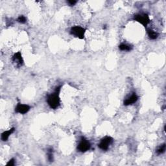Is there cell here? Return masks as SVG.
<instances>
[{"instance_id": "9", "label": "cell", "mask_w": 166, "mask_h": 166, "mask_svg": "<svg viewBox=\"0 0 166 166\" xmlns=\"http://www.w3.org/2000/svg\"><path fill=\"white\" fill-rule=\"evenodd\" d=\"M15 129L14 128H12L11 129L8 130V131H6L5 132H3L1 134V139L3 142H6L8 140L9 138L10 137L13 132H14Z\"/></svg>"}, {"instance_id": "2", "label": "cell", "mask_w": 166, "mask_h": 166, "mask_svg": "<svg viewBox=\"0 0 166 166\" xmlns=\"http://www.w3.org/2000/svg\"><path fill=\"white\" fill-rule=\"evenodd\" d=\"M86 32V29L80 27V26H73L71 28L70 33L75 37L79 39H83L84 38V34Z\"/></svg>"}, {"instance_id": "1", "label": "cell", "mask_w": 166, "mask_h": 166, "mask_svg": "<svg viewBox=\"0 0 166 166\" xmlns=\"http://www.w3.org/2000/svg\"><path fill=\"white\" fill-rule=\"evenodd\" d=\"M61 90V86H57L53 93L50 94L47 96V102L51 109H56L60 105V99L59 93Z\"/></svg>"}, {"instance_id": "12", "label": "cell", "mask_w": 166, "mask_h": 166, "mask_svg": "<svg viewBox=\"0 0 166 166\" xmlns=\"http://www.w3.org/2000/svg\"><path fill=\"white\" fill-rule=\"evenodd\" d=\"M47 158L50 162H53V149L50 148L47 151Z\"/></svg>"}, {"instance_id": "16", "label": "cell", "mask_w": 166, "mask_h": 166, "mask_svg": "<svg viewBox=\"0 0 166 166\" xmlns=\"http://www.w3.org/2000/svg\"><path fill=\"white\" fill-rule=\"evenodd\" d=\"M67 2L70 6H73L77 3L76 1H72V0H70V1H68Z\"/></svg>"}, {"instance_id": "5", "label": "cell", "mask_w": 166, "mask_h": 166, "mask_svg": "<svg viewBox=\"0 0 166 166\" xmlns=\"http://www.w3.org/2000/svg\"><path fill=\"white\" fill-rule=\"evenodd\" d=\"M134 20L138 22L139 24H141L142 25H144V27H147V25L150 22V18L149 16L145 13L143 14H136L134 17Z\"/></svg>"}, {"instance_id": "10", "label": "cell", "mask_w": 166, "mask_h": 166, "mask_svg": "<svg viewBox=\"0 0 166 166\" xmlns=\"http://www.w3.org/2000/svg\"><path fill=\"white\" fill-rule=\"evenodd\" d=\"M147 34L151 40H155L158 37V33L152 29H147Z\"/></svg>"}, {"instance_id": "14", "label": "cell", "mask_w": 166, "mask_h": 166, "mask_svg": "<svg viewBox=\"0 0 166 166\" xmlns=\"http://www.w3.org/2000/svg\"><path fill=\"white\" fill-rule=\"evenodd\" d=\"M17 21L20 23V24H25L27 22V18H26L24 16H19L17 19Z\"/></svg>"}, {"instance_id": "15", "label": "cell", "mask_w": 166, "mask_h": 166, "mask_svg": "<svg viewBox=\"0 0 166 166\" xmlns=\"http://www.w3.org/2000/svg\"><path fill=\"white\" fill-rule=\"evenodd\" d=\"M6 165V166H14L15 165V160L13 158L11 159V160H10L8 163Z\"/></svg>"}, {"instance_id": "8", "label": "cell", "mask_w": 166, "mask_h": 166, "mask_svg": "<svg viewBox=\"0 0 166 166\" xmlns=\"http://www.w3.org/2000/svg\"><path fill=\"white\" fill-rule=\"evenodd\" d=\"M138 100V96L136 95V93H133L131 96L129 97L128 98H126L124 101V103H123V104H124L125 106H129V105H132V104L135 103Z\"/></svg>"}, {"instance_id": "13", "label": "cell", "mask_w": 166, "mask_h": 166, "mask_svg": "<svg viewBox=\"0 0 166 166\" xmlns=\"http://www.w3.org/2000/svg\"><path fill=\"white\" fill-rule=\"evenodd\" d=\"M165 151V144H164L163 145H162L160 147H159L157 150V153L158 155H161L163 154Z\"/></svg>"}, {"instance_id": "7", "label": "cell", "mask_w": 166, "mask_h": 166, "mask_svg": "<svg viewBox=\"0 0 166 166\" xmlns=\"http://www.w3.org/2000/svg\"><path fill=\"white\" fill-rule=\"evenodd\" d=\"M30 109L31 107L29 105L18 103L15 108V112L16 113L20 114H25L30 110Z\"/></svg>"}, {"instance_id": "4", "label": "cell", "mask_w": 166, "mask_h": 166, "mask_svg": "<svg viewBox=\"0 0 166 166\" xmlns=\"http://www.w3.org/2000/svg\"><path fill=\"white\" fill-rule=\"evenodd\" d=\"M113 141L114 139L112 137H110V136H106V137L101 139L98 147L103 151H106L109 149L110 145L112 144Z\"/></svg>"}, {"instance_id": "3", "label": "cell", "mask_w": 166, "mask_h": 166, "mask_svg": "<svg viewBox=\"0 0 166 166\" xmlns=\"http://www.w3.org/2000/svg\"><path fill=\"white\" fill-rule=\"evenodd\" d=\"M91 147V144L90 142L86 139L85 138L82 137L77 146L78 151L81 152H85L90 150Z\"/></svg>"}, {"instance_id": "6", "label": "cell", "mask_w": 166, "mask_h": 166, "mask_svg": "<svg viewBox=\"0 0 166 166\" xmlns=\"http://www.w3.org/2000/svg\"><path fill=\"white\" fill-rule=\"evenodd\" d=\"M12 62L15 64L16 66L20 67L24 64V59H23L22 55L20 51L14 53L12 57Z\"/></svg>"}, {"instance_id": "11", "label": "cell", "mask_w": 166, "mask_h": 166, "mask_svg": "<svg viewBox=\"0 0 166 166\" xmlns=\"http://www.w3.org/2000/svg\"><path fill=\"white\" fill-rule=\"evenodd\" d=\"M119 49L121 51H130L132 50V47L131 45H129L126 44H121L119 45Z\"/></svg>"}]
</instances>
